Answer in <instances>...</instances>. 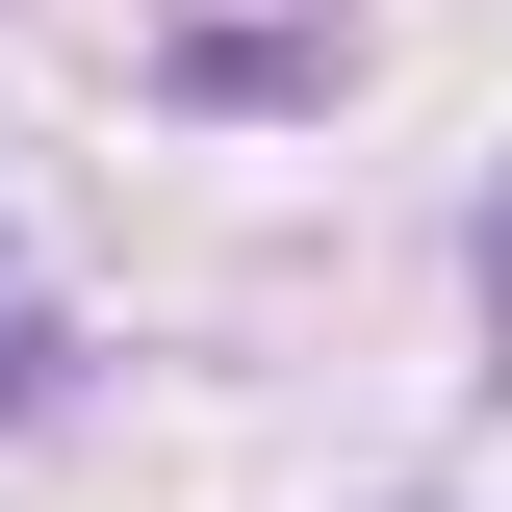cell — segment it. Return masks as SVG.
I'll list each match as a JSON object with an SVG mask.
<instances>
[{"instance_id":"6da1fadb","label":"cell","mask_w":512,"mask_h":512,"mask_svg":"<svg viewBox=\"0 0 512 512\" xmlns=\"http://www.w3.org/2000/svg\"><path fill=\"white\" fill-rule=\"evenodd\" d=\"M26 384H52V333H26V282H0V410H26Z\"/></svg>"},{"instance_id":"7a4b0ae2","label":"cell","mask_w":512,"mask_h":512,"mask_svg":"<svg viewBox=\"0 0 512 512\" xmlns=\"http://www.w3.org/2000/svg\"><path fill=\"white\" fill-rule=\"evenodd\" d=\"M487 308H512V205H487Z\"/></svg>"}]
</instances>
